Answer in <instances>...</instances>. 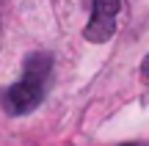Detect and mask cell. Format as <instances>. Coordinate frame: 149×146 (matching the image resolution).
I'll return each mask as SVG.
<instances>
[{"instance_id":"7a4b0ae2","label":"cell","mask_w":149,"mask_h":146,"mask_svg":"<svg viewBox=\"0 0 149 146\" xmlns=\"http://www.w3.org/2000/svg\"><path fill=\"white\" fill-rule=\"evenodd\" d=\"M94 11H91L88 25L83 28V39L91 44H105L116 33V17L122 11V0H91Z\"/></svg>"},{"instance_id":"6da1fadb","label":"cell","mask_w":149,"mask_h":146,"mask_svg":"<svg viewBox=\"0 0 149 146\" xmlns=\"http://www.w3.org/2000/svg\"><path fill=\"white\" fill-rule=\"evenodd\" d=\"M53 75V55L50 53H31L22 66V77L0 94V105L8 116H25L42 105Z\"/></svg>"},{"instance_id":"3957f363","label":"cell","mask_w":149,"mask_h":146,"mask_svg":"<svg viewBox=\"0 0 149 146\" xmlns=\"http://www.w3.org/2000/svg\"><path fill=\"white\" fill-rule=\"evenodd\" d=\"M141 75H144V77H149V55L144 58V64H141Z\"/></svg>"}]
</instances>
